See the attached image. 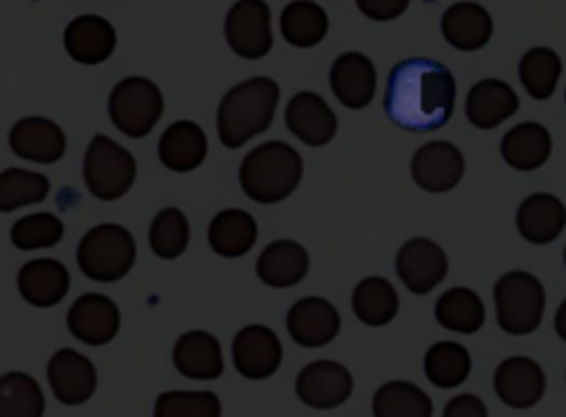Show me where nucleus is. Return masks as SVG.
<instances>
[{"instance_id": "obj_1", "label": "nucleus", "mask_w": 566, "mask_h": 417, "mask_svg": "<svg viewBox=\"0 0 566 417\" xmlns=\"http://www.w3.org/2000/svg\"><path fill=\"white\" fill-rule=\"evenodd\" d=\"M455 104V79L451 71L431 57H409L398 62L387 77L385 113L411 132L442 128Z\"/></svg>"}, {"instance_id": "obj_2", "label": "nucleus", "mask_w": 566, "mask_h": 417, "mask_svg": "<svg viewBox=\"0 0 566 417\" xmlns=\"http://www.w3.org/2000/svg\"><path fill=\"white\" fill-rule=\"evenodd\" d=\"M279 101V86L270 77H250L232 86L217 110V130L226 148H241L270 128Z\"/></svg>"}, {"instance_id": "obj_3", "label": "nucleus", "mask_w": 566, "mask_h": 417, "mask_svg": "<svg viewBox=\"0 0 566 417\" xmlns=\"http://www.w3.org/2000/svg\"><path fill=\"white\" fill-rule=\"evenodd\" d=\"M301 154L283 141H268L245 154L239 168L243 192L256 203H279L301 183Z\"/></svg>"}, {"instance_id": "obj_4", "label": "nucleus", "mask_w": 566, "mask_h": 417, "mask_svg": "<svg viewBox=\"0 0 566 417\" xmlns=\"http://www.w3.org/2000/svg\"><path fill=\"white\" fill-rule=\"evenodd\" d=\"M135 238L115 223L95 225L77 245V265L88 280L115 282L124 278L135 263Z\"/></svg>"}, {"instance_id": "obj_5", "label": "nucleus", "mask_w": 566, "mask_h": 417, "mask_svg": "<svg viewBox=\"0 0 566 417\" xmlns=\"http://www.w3.org/2000/svg\"><path fill=\"white\" fill-rule=\"evenodd\" d=\"M497 324L504 333L526 335L533 333L546 307L542 282L528 271L504 274L493 289Z\"/></svg>"}, {"instance_id": "obj_6", "label": "nucleus", "mask_w": 566, "mask_h": 417, "mask_svg": "<svg viewBox=\"0 0 566 417\" xmlns=\"http://www.w3.org/2000/svg\"><path fill=\"white\" fill-rule=\"evenodd\" d=\"M137 174L135 157L106 135H95L84 154V183L99 201L124 196Z\"/></svg>"}, {"instance_id": "obj_7", "label": "nucleus", "mask_w": 566, "mask_h": 417, "mask_svg": "<svg viewBox=\"0 0 566 417\" xmlns=\"http://www.w3.org/2000/svg\"><path fill=\"white\" fill-rule=\"evenodd\" d=\"M164 113L159 88L146 77L122 79L108 97V115L115 128L133 139L146 137Z\"/></svg>"}, {"instance_id": "obj_8", "label": "nucleus", "mask_w": 566, "mask_h": 417, "mask_svg": "<svg viewBox=\"0 0 566 417\" xmlns=\"http://www.w3.org/2000/svg\"><path fill=\"white\" fill-rule=\"evenodd\" d=\"M228 46L245 60H259L272 49L270 7L263 0H239L226 15Z\"/></svg>"}, {"instance_id": "obj_9", "label": "nucleus", "mask_w": 566, "mask_h": 417, "mask_svg": "<svg viewBox=\"0 0 566 417\" xmlns=\"http://www.w3.org/2000/svg\"><path fill=\"white\" fill-rule=\"evenodd\" d=\"M352 388V373L332 360L310 362L296 375V395L310 408H336L349 399Z\"/></svg>"}, {"instance_id": "obj_10", "label": "nucleus", "mask_w": 566, "mask_h": 417, "mask_svg": "<svg viewBox=\"0 0 566 417\" xmlns=\"http://www.w3.org/2000/svg\"><path fill=\"white\" fill-rule=\"evenodd\" d=\"M464 172L462 152L449 141H429L420 146L411 159V177L416 185L431 194L453 190Z\"/></svg>"}, {"instance_id": "obj_11", "label": "nucleus", "mask_w": 566, "mask_h": 417, "mask_svg": "<svg viewBox=\"0 0 566 417\" xmlns=\"http://www.w3.org/2000/svg\"><path fill=\"white\" fill-rule=\"evenodd\" d=\"M283 349L276 333L263 324L243 327L232 342L234 368L248 379H265L276 373Z\"/></svg>"}, {"instance_id": "obj_12", "label": "nucleus", "mask_w": 566, "mask_h": 417, "mask_svg": "<svg viewBox=\"0 0 566 417\" xmlns=\"http://www.w3.org/2000/svg\"><path fill=\"white\" fill-rule=\"evenodd\" d=\"M46 379L55 399L66 406L88 402L97 386V373L93 362L73 349H60L51 355L46 366Z\"/></svg>"}, {"instance_id": "obj_13", "label": "nucleus", "mask_w": 566, "mask_h": 417, "mask_svg": "<svg viewBox=\"0 0 566 417\" xmlns=\"http://www.w3.org/2000/svg\"><path fill=\"white\" fill-rule=\"evenodd\" d=\"M396 271L411 293H429L447 276V256L429 238L407 240L396 256Z\"/></svg>"}, {"instance_id": "obj_14", "label": "nucleus", "mask_w": 566, "mask_h": 417, "mask_svg": "<svg viewBox=\"0 0 566 417\" xmlns=\"http://www.w3.org/2000/svg\"><path fill=\"white\" fill-rule=\"evenodd\" d=\"M69 331L88 346L111 342L119 331V309L102 293L80 296L66 313Z\"/></svg>"}, {"instance_id": "obj_15", "label": "nucleus", "mask_w": 566, "mask_h": 417, "mask_svg": "<svg viewBox=\"0 0 566 417\" xmlns=\"http://www.w3.org/2000/svg\"><path fill=\"white\" fill-rule=\"evenodd\" d=\"M340 329L336 307L318 296H307L294 302L287 311V333L305 349L329 344Z\"/></svg>"}, {"instance_id": "obj_16", "label": "nucleus", "mask_w": 566, "mask_h": 417, "mask_svg": "<svg viewBox=\"0 0 566 417\" xmlns=\"http://www.w3.org/2000/svg\"><path fill=\"white\" fill-rule=\"evenodd\" d=\"M497 397L511 408L535 406L546 388V377L539 364L524 355L506 357L493 375Z\"/></svg>"}, {"instance_id": "obj_17", "label": "nucleus", "mask_w": 566, "mask_h": 417, "mask_svg": "<svg viewBox=\"0 0 566 417\" xmlns=\"http://www.w3.org/2000/svg\"><path fill=\"white\" fill-rule=\"evenodd\" d=\"M329 86L336 99L347 108H365L374 99L376 68L371 60L358 51L338 55L329 71Z\"/></svg>"}, {"instance_id": "obj_18", "label": "nucleus", "mask_w": 566, "mask_h": 417, "mask_svg": "<svg viewBox=\"0 0 566 417\" xmlns=\"http://www.w3.org/2000/svg\"><path fill=\"white\" fill-rule=\"evenodd\" d=\"M285 124L307 146H325L336 135V115L316 93H296L285 108Z\"/></svg>"}, {"instance_id": "obj_19", "label": "nucleus", "mask_w": 566, "mask_h": 417, "mask_svg": "<svg viewBox=\"0 0 566 417\" xmlns=\"http://www.w3.org/2000/svg\"><path fill=\"white\" fill-rule=\"evenodd\" d=\"M11 150L35 163H55L66 148L62 128L46 117H24L9 132Z\"/></svg>"}, {"instance_id": "obj_20", "label": "nucleus", "mask_w": 566, "mask_h": 417, "mask_svg": "<svg viewBox=\"0 0 566 417\" xmlns=\"http://www.w3.org/2000/svg\"><path fill=\"white\" fill-rule=\"evenodd\" d=\"M515 225L524 240L533 245H548L562 234L566 225V207L555 194H531L520 203Z\"/></svg>"}, {"instance_id": "obj_21", "label": "nucleus", "mask_w": 566, "mask_h": 417, "mask_svg": "<svg viewBox=\"0 0 566 417\" xmlns=\"http://www.w3.org/2000/svg\"><path fill=\"white\" fill-rule=\"evenodd\" d=\"M520 108V99L515 90L495 77L480 79L471 86L464 104L467 119L482 130L500 126L504 119L515 115Z\"/></svg>"}, {"instance_id": "obj_22", "label": "nucleus", "mask_w": 566, "mask_h": 417, "mask_svg": "<svg viewBox=\"0 0 566 417\" xmlns=\"http://www.w3.org/2000/svg\"><path fill=\"white\" fill-rule=\"evenodd\" d=\"M115 29L106 18L77 15L64 31V49L80 64H99L115 51Z\"/></svg>"}, {"instance_id": "obj_23", "label": "nucleus", "mask_w": 566, "mask_h": 417, "mask_svg": "<svg viewBox=\"0 0 566 417\" xmlns=\"http://www.w3.org/2000/svg\"><path fill=\"white\" fill-rule=\"evenodd\" d=\"M172 364L190 379H217L223 373L221 344L212 333L188 331L172 346Z\"/></svg>"}, {"instance_id": "obj_24", "label": "nucleus", "mask_w": 566, "mask_h": 417, "mask_svg": "<svg viewBox=\"0 0 566 417\" xmlns=\"http://www.w3.org/2000/svg\"><path fill=\"white\" fill-rule=\"evenodd\" d=\"M71 278L66 267L53 258H38L18 271V291L33 307H53L69 291Z\"/></svg>"}, {"instance_id": "obj_25", "label": "nucleus", "mask_w": 566, "mask_h": 417, "mask_svg": "<svg viewBox=\"0 0 566 417\" xmlns=\"http://www.w3.org/2000/svg\"><path fill=\"white\" fill-rule=\"evenodd\" d=\"M442 35L458 51L482 49L493 33L489 11L478 2H455L442 15Z\"/></svg>"}, {"instance_id": "obj_26", "label": "nucleus", "mask_w": 566, "mask_h": 417, "mask_svg": "<svg viewBox=\"0 0 566 417\" xmlns=\"http://www.w3.org/2000/svg\"><path fill=\"white\" fill-rule=\"evenodd\" d=\"M208 152V141L195 121L181 119L170 124L157 146L159 161L172 172H190L195 170Z\"/></svg>"}, {"instance_id": "obj_27", "label": "nucleus", "mask_w": 566, "mask_h": 417, "mask_svg": "<svg viewBox=\"0 0 566 417\" xmlns=\"http://www.w3.org/2000/svg\"><path fill=\"white\" fill-rule=\"evenodd\" d=\"M551 132L537 121H522L513 126L500 143L502 159L522 172L537 170L551 157Z\"/></svg>"}, {"instance_id": "obj_28", "label": "nucleus", "mask_w": 566, "mask_h": 417, "mask_svg": "<svg viewBox=\"0 0 566 417\" xmlns=\"http://www.w3.org/2000/svg\"><path fill=\"white\" fill-rule=\"evenodd\" d=\"M307 267L310 258L303 245L294 240H274L261 252L256 260V276L268 287L283 289L301 282Z\"/></svg>"}, {"instance_id": "obj_29", "label": "nucleus", "mask_w": 566, "mask_h": 417, "mask_svg": "<svg viewBox=\"0 0 566 417\" xmlns=\"http://www.w3.org/2000/svg\"><path fill=\"white\" fill-rule=\"evenodd\" d=\"M256 223L245 210H221L208 225V243L223 258H239L252 249Z\"/></svg>"}, {"instance_id": "obj_30", "label": "nucleus", "mask_w": 566, "mask_h": 417, "mask_svg": "<svg viewBox=\"0 0 566 417\" xmlns=\"http://www.w3.org/2000/svg\"><path fill=\"white\" fill-rule=\"evenodd\" d=\"M356 318L369 327H382L398 313V293L394 285L380 276L363 278L352 293Z\"/></svg>"}, {"instance_id": "obj_31", "label": "nucleus", "mask_w": 566, "mask_h": 417, "mask_svg": "<svg viewBox=\"0 0 566 417\" xmlns=\"http://www.w3.org/2000/svg\"><path fill=\"white\" fill-rule=\"evenodd\" d=\"M436 320L455 333H475L484 324V304L469 287H453L436 302Z\"/></svg>"}, {"instance_id": "obj_32", "label": "nucleus", "mask_w": 566, "mask_h": 417, "mask_svg": "<svg viewBox=\"0 0 566 417\" xmlns=\"http://www.w3.org/2000/svg\"><path fill=\"white\" fill-rule=\"evenodd\" d=\"M374 417H431L433 415V404L429 395L402 379H394L382 384L374 393Z\"/></svg>"}, {"instance_id": "obj_33", "label": "nucleus", "mask_w": 566, "mask_h": 417, "mask_svg": "<svg viewBox=\"0 0 566 417\" xmlns=\"http://www.w3.org/2000/svg\"><path fill=\"white\" fill-rule=\"evenodd\" d=\"M281 33L292 46H316L327 33V15L312 0H294L281 13Z\"/></svg>"}, {"instance_id": "obj_34", "label": "nucleus", "mask_w": 566, "mask_h": 417, "mask_svg": "<svg viewBox=\"0 0 566 417\" xmlns=\"http://www.w3.org/2000/svg\"><path fill=\"white\" fill-rule=\"evenodd\" d=\"M471 373L469 351L451 340H442L429 346L424 353V375L438 388H455Z\"/></svg>"}, {"instance_id": "obj_35", "label": "nucleus", "mask_w": 566, "mask_h": 417, "mask_svg": "<svg viewBox=\"0 0 566 417\" xmlns=\"http://www.w3.org/2000/svg\"><path fill=\"white\" fill-rule=\"evenodd\" d=\"M44 395L40 384L22 373L9 371L0 377V417H42Z\"/></svg>"}, {"instance_id": "obj_36", "label": "nucleus", "mask_w": 566, "mask_h": 417, "mask_svg": "<svg viewBox=\"0 0 566 417\" xmlns=\"http://www.w3.org/2000/svg\"><path fill=\"white\" fill-rule=\"evenodd\" d=\"M517 75L533 99H548L562 75V60L553 49L535 46L522 55Z\"/></svg>"}, {"instance_id": "obj_37", "label": "nucleus", "mask_w": 566, "mask_h": 417, "mask_svg": "<svg viewBox=\"0 0 566 417\" xmlns=\"http://www.w3.org/2000/svg\"><path fill=\"white\" fill-rule=\"evenodd\" d=\"M188 238H190V227H188L186 214L177 207L159 210L148 232L150 249L155 252V256L164 260H172L181 256L188 247Z\"/></svg>"}, {"instance_id": "obj_38", "label": "nucleus", "mask_w": 566, "mask_h": 417, "mask_svg": "<svg viewBox=\"0 0 566 417\" xmlns=\"http://www.w3.org/2000/svg\"><path fill=\"white\" fill-rule=\"evenodd\" d=\"M49 194V179L40 172L7 168L0 177V210L13 212L18 207L40 203Z\"/></svg>"}, {"instance_id": "obj_39", "label": "nucleus", "mask_w": 566, "mask_h": 417, "mask_svg": "<svg viewBox=\"0 0 566 417\" xmlns=\"http://www.w3.org/2000/svg\"><path fill=\"white\" fill-rule=\"evenodd\" d=\"M153 417H221V404L210 391H166L155 399Z\"/></svg>"}, {"instance_id": "obj_40", "label": "nucleus", "mask_w": 566, "mask_h": 417, "mask_svg": "<svg viewBox=\"0 0 566 417\" xmlns=\"http://www.w3.org/2000/svg\"><path fill=\"white\" fill-rule=\"evenodd\" d=\"M64 234L62 221L51 212H38L22 216L11 227V240L18 249H40L53 247Z\"/></svg>"}, {"instance_id": "obj_41", "label": "nucleus", "mask_w": 566, "mask_h": 417, "mask_svg": "<svg viewBox=\"0 0 566 417\" xmlns=\"http://www.w3.org/2000/svg\"><path fill=\"white\" fill-rule=\"evenodd\" d=\"M409 0H356L363 15L371 20H394L407 9Z\"/></svg>"}, {"instance_id": "obj_42", "label": "nucleus", "mask_w": 566, "mask_h": 417, "mask_svg": "<svg viewBox=\"0 0 566 417\" xmlns=\"http://www.w3.org/2000/svg\"><path fill=\"white\" fill-rule=\"evenodd\" d=\"M442 417H486V406L480 397L464 393L447 402Z\"/></svg>"}, {"instance_id": "obj_43", "label": "nucleus", "mask_w": 566, "mask_h": 417, "mask_svg": "<svg viewBox=\"0 0 566 417\" xmlns=\"http://www.w3.org/2000/svg\"><path fill=\"white\" fill-rule=\"evenodd\" d=\"M555 331H557V335L566 342V300L559 304V309H557V313H555Z\"/></svg>"}, {"instance_id": "obj_44", "label": "nucleus", "mask_w": 566, "mask_h": 417, "mask_svg": "<svg viewBox=\"0 0 566 417\" xmlns=\"http://www.w3.org/2000/svg\"><path fill=\"white\" fill-rule=\"evenodd\" d=\"M564 263H566V249H564Z\"/></svg>"}]
</instances>
